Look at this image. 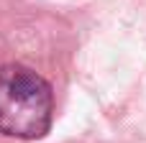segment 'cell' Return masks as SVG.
I'll list each match as a JSON object with an SVG mask.
<instances>
[{"mask_svg":"<svg viewBox=\"0 0 146 143\" xmlns=\"http://www.w3.org/2000/svg\"><path fill=\"white\" fill-rule=\"evenodd\" d=\"M54 95L49 82L23 64L0 67V133L21 141L44 138L51 128Z\"/></svg>","mask_w":146,"mask_h":143,"instance_id":"1","label":"cell"}]
</instances>
